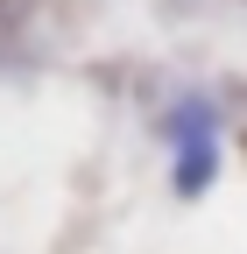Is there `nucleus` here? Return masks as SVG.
Wrapping results in <instances>:
<instances>
[{
    "mask_svg": "<svg viewBox=\"0 0 247 254\" xmlns=\"http://www.w3.org/2000/svg\"><path fill=\"white\" fill-rule=\"evenodd\" d=\"M177 134H184V155H177V190L198 198L212 184V113L205 106H184L177 113Z\"/></svg>",
    "mask_w": 247,
    "mask_h": 254,
    "instance_id": "obj_1",
    "label": "nucleus"
}]
</instances>
